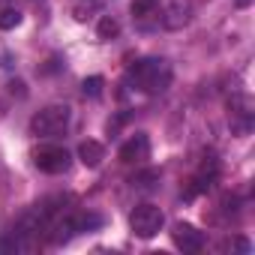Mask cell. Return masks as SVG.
<instances>
[{
    "mask_svg": "<svg viewBox=\"0 0 255 255\" xmlns=\"http://www.w3.org/2000/svg\"><path fill=\"white\" fill-rule=\"evenodd\" d=\"M171 66L168 60H159V57H144L138 63L129 66V72H126V78H129L141 93H162L168 90L171 84Z\"/></svg>",
    "mask_w": 255,
    "mask_h": 255,
    "instance_id": "obj_1",
    "label": "cell"
},
{
    "mask_svg": "<svg viewBox=\"0 0 255 255\" xmlns=\"http://www.w3.org/2000/svg\"><path fill=\"white\" fill-rule=\"evenodd\" d=\"M69 120H72V108L69 105H48L42 111L33 114L30 120V132L39 138H57L69 129Z\"/></svg>",
    "mask_w": 255,
    "mask_h": 255,
    "instance_id": "obj_2",
    "label": "cell"
},
{
    "mask_svg": "<svg viewBox=\"0 0 255 255\" xmlns=\"http://www.w3.org/2000/svg\"><path fill=\"white\" fill-rule=\"evenodd\" d=\"M162 225H165V213H162L156 204H147V201H144V204H135V210L129 213V228H132V234L141 237V240L156 237Z\"/></svg>",
    "mask_w": 255,
    "mask_h": 255,
    "instance_id": "obj_3",
    "label": "cell"
},
{
    "mask_svg": "<svg viewBox=\"0 0 255 255\" xmlns=\"http://www.w3.org/2000/svg\"><path fill=\"white\" fill-rule=\"evenodd\" d=\"M33 162H36V168L45 171V174H63V171H69L72 156H69V150L60 147V144H42V147L33 150Z\"/></svg>",
    "mask_w": 255,
    "mask_h": 255,
    "instance_id": "obj_4",
    "label": "cell"
},
{
    "mask_svg": "<svg viewBox=\"0 0 255 255\" xmlns=\"http://www.w3.org/2000/svg\"><path fill=\"white\" fill-rule=\"evenodd\" d=\"M171 240H174V246L183 249V252H201V249H204V231H198V228L189 225V222H177L174 231H171Z\"/></svg>",
    "mask_w": 255,
    "mask_h": 255,
    "instance_id": "obj_5",
    "label": "cell"
},
{
    "mask_svg": "<svg viewBox=\"0 0 255 255\" xmlns=\"http://www.w3.org/2000/svg\"><path fill=\"white\" fill-rule=\"evenodd\" d=\"M147 156H150V138L144 132H135L129 141H123V147H120V162H126V165L144 162Z\"/></svg>",
    "mask_w": 255,
    "mask_h": 255,
    "instance_id": "obj_6",
    "label": "cell"
},
{
    "mask_svg": "<svg viewBox=\"0 0 255 255\" xmlns=\"http://www.w3.org/2000/svg\"><path fill=\"white\" fill-rule=\"evenodd\" d=\"M189 15H192V6L186 3V0H171V6H168L165 15H162V24H165L168 30H177V27H183V24L189 21Z\"/></svg>",
    "mask_w": 255,
    "mask_h": 255,
    "instance_id": "obj_7",
    "label": "cell"
},
{
    "mask_svg": "<svg viewBox=\"0 0 255 255\" xmlns=\"http://www.w3.org/2000/svg\"><path fill=\"white\" fill-rule=\"evenodd\" d=\"M78 159H81L87 168H96V165L105 159V147H102L99 141L87 138V141H81V144H78Z\"/></svg>",
    "mask_w": 255,
    "mask_h": 255,
    "instance_id": "obj_8",
    "label": "cell"
},
{
    "mask_svg": "<svg viewBox=\"0 0 255 255\" xmlns=\"http://www.w3.org/2000/svg\"><path fill=\"white\" fill-rule=\"evenodd\" d=\"M96 33H99L102 39H114V36L120 33V24H117L111 15H105V18H99V27H96Z\"/></svg>",
    "mask_w": 255,
    "mask_h": 255,
    "instance_id": "obj_9",
    "label": "cell"
},
{
    "mask_svg": "<svg viewBox=\"0 0 255 255\" xmlns=\"http://www.w3.org/2000/svg\"><path fill=\"white\" fill-rule=\"evenodd\" d=\"M21 24V12L18 9H3L0 12V30H12Z\"/></svg>",
    "mask_w": 255,
    "mask_h": 255,
    "instance_id": "obj_10",
    "label": "cell"
},
{
    "mask_svg": "<svg viewBox=\"0 0 255 255\" xmlns=\"http://www.w3.org/2000/svg\"><path fill=\"white\" fill-rule=\"evenodd\" d=\"M102 87H105V81H102V75H90V78H84V96H99L102 93Z\"/></svg>",
    "mask_w": 255,
    "mask_h": 255,
    "instance_id": "obj_11",
    "label": "cell"
},
{
    "mask_svg": "<svg viewBox=\"0 0 255 255\" xmlns=\"http://www.w3.org/2000/svg\"><path fill=\"white\" fill-rule=\"evenodd\" d=\"M156 12V0H135L132 3V15L144 18V15H153Z\"/></svg>",
    "mask_w": 255,
    "mask_h": 255,
    "instance_id": "obj_12",
    "label": "cell"
},
{
    "mask_svg": "<svg viewBox=\"0 0 255 255\" xmlns=\"http://www.w3.org/2000/svg\"><path fill=\"white\" fill-rule=\"evenodd\" d=\"M150 180H159V171H144V174H135V177H132V186H153Z\"/></svg>",
    "mask_w": 255,
    "mask_h": 255,
    "instance_id": "obj_13",
    "label": "cell"
},
{
    "mask_svg": "<svg viewBox=\"0 0 255 255\" xmlns=\"http://www.w3.org/2000/svg\"><path fill=\"white\" fill-rule=\"evenodd\" d=\"M249 3H252V0H237V6H243V9H246Z\"/></svg>",
    "mask_w": 255,
    "mask_h": 255,
    "instance_id": "obj_14",
    "label": "cell"
}]
</instances>
